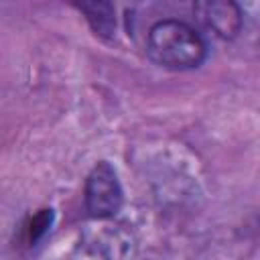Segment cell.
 Wrapping results in <instances>:
<instances>
[{
  "label": "cell",
  "mask_w": 260,
  "mask_h": 260,
  "mask_svg": "<svg viewBox=\"0 0 260 260\" xmlns=\"http://www.w3.org/2000/svg\"><path fill=\"white\" fill-rule=\"evenodd\" d=\"M51 223V209H43L41 213H37L30 221H28V228H26V240L30 244H35L49 228Z\"/></svg>",
  "instance_id": "obj_5"
},
{
  "label": "cell",
  "mask_w": 260,
  "mask_h": 260,
  "mask_svg": "<svg viewBox=\"0 0 260 260\" xmlns=\"http://www.w3.org/2000/svg\"><path fill=\"white\" fill-rule=\"evenodd\" d=\"M201 20L219 37H234L240 30L242 14L234 2H201L195 8Z\"/></svg>",
  "instance_id": "obj_3"
},
{
  "label": "cell",
  "mask_w": 260,
  "mask_h": 260,
  "mask_svg": "<svg viewBox=\"0 0 260 260\" xmlns=\"http://www.w3.org/2000/svg\"><path fill=\"white\" fill-rule=\"evenodd\" d=\"M148 55L167 69H191L205 57V43L193 26L181 20H160L148 30Z\"/></svg>",
  "instance_id": "obj_1"
},
{
  "label": "cell",
  "mask_w": 260,
  "mask_h": 260,
  "mask_svg": "<svg viewBox=\"0 0 260 260\" xmlns=\"http://www.w3.org/2000/svg\"><path fill=\"white\" fill-rule=\"evenodd\" d=\"M85 205L93 217H110L122 205V187L108 162L93 167L85 181Z\"/></svg>",
  "instance_id": "obj_2"
},
{
  "label": "cell",
  "mask_w": 260,
  "mask_h": 260,
  "mask_svg": "<svg viewBox=\"0 0 260 260\" xmlns=\"http://www.w3.org/2000/svg\"><path fill=\"white\" fill-rule=\"evenodd\" d=\"M87 22L91 24V28L95 30V35L100 37H112L114 28H116V16H114V6L108 2H83L77 6Z\"/></svg>",
  "instance_id": "obj_4"
}]
</instances>
